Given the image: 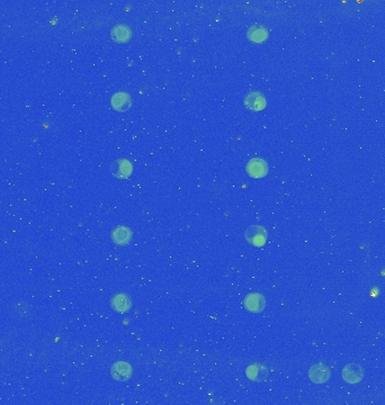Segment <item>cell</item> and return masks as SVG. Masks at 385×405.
Wrapping results in <instances>:
<instances>
[{
  "instance_id": "11",
  "label": "cell",
  "mask_w": 385,
  "mask_h": 405,
  "mask_svg": "<svg viewBox=\"0 0 385 405\" xmlns=\"http://www.w3.org/2000/svg\"><path fill=\"white\" fill-rule=\"evenodd\" d=\"M111 171L119 178H125L132 172V166L127 160H118L111 164Z\"/></svg>"
},
{
  "instance_id": "10",
  "label": "cell",
  "mask_w": 385,
  "mask_h": 405,
  "mask_svg": "<svg viewBox=\"0 0 385 405\" xmlns=\"http://www.w3.org/2000/svg\"><path fill=\"white\" fill-rule=\"evenodd\" d=\"M245 104L252 110H260L266 106V101L259 93H251L245 99Z\"/></svg>"
},
{
  "instance_id": "14",
  "label": "cell",
  "mask_w": 385,
  "mask_h": 405,
  "mask_svg": "<svg viewBox=\"0 0 385 405\" xmlns=\"http://www.w3.org/2000/svg\"><path fill=\"white\" fill-rule=\"evenodd\" d=\"M248 36L252 42H262L267 37V32L262 26H252L248 33Z\"/></svg>"
},
{
  "instance_id": "13",
  "label": "cell",
  "mask_w": 385,
  "mask_h": 405,
  "mask_svg": "<svg viewBox=\"0 0 385 405\" xmlns=\"http://www.w3.org/2000/svg\"><path fill=\"white\" fill-rule=\"evenodd\" d=\"M111 35L118 42H125V41L131 36V32L126 26L124 25H117L116 27L114 28L113 32H111Z\"/></svg>"
},
{
  "instance_id": "12",
  "label": "cell",
  "mask_w": 385,
  "mask_h": 405,
  "mask_svg": "<svg viewBox=\"0 0 385 405\" xmlns=\"http://www.w3.org/2000/svg\"><path fill=\"white\" fill-rule=\"evenodd\" d=\"M111 238L117 245H126L131 240V231L125 226H118L113 231Z\"/></svg>"
},
{
  "instance_id": "4",
  "label": "cell",
  "mask_w": 385,
  "mask_h": 405,
  "mask_svg": "<svg viewBox=\"0 0 385 405\" xmlns=\"http://www.w3.org/2000/svg\"><path fill=\"white\" fill-rule=\"evenodd\" d=\"M330 376H331L330 369L325 365H321V363L314 365L309 369V378L311 379L314 384H324L327 381H329Z\"/></svg>"
},
{
  "instance_id": "9",
  "label": "cell",
  "mask_w": 385,
  "mask_h": 405,
  "mask_svg": "<svg viewBox=\"0 0 385 405\" xmlns=\"http://www.w3.org/2000/svg\"><path fill=\"white\" fill-rule=\"evenodd\" d=\"M110 102L115 109L124 111L131 106V97L126 93H116L111 97Z\"/></svg>"
},
{
  "instance_id": "8",
  "label": "cell",
  "mask_w": 385,
  "mask_h": 405,
  "mask_svg": "<svg viewBox=\"0 0 385 405\" xmlns=\"http://www.w3.org/2000/svg\"><path fill=\"white\" fill-rule=\"evenodd\" d=\"M111 306L116 312L124 313L131 308L132 301L125 294H117L111 299Z\"/></svg>"
},
{
  "instance_id": "1",
  "label": "cell",
  "mask_w": 385,
  "mask_h": 405,
  "mask_svg": "<svg viewBox=\"0 0 385 405\" xmlns=\"http://www.w3.org/2000/svg\"><path fill=\"white\" fill-rule=\"evenodd\" d=\"M246 240L255 247H263L267 241L268 234L266 229L260 225H252L246 231Z\"/></svg>"
},
{
  "instance_id": "2",
  "label": "cell",
  "mask_w": 385,
  "mask_h": 405,
  "mask_svg": "<svg viewBox=\"0 0 385 405\" xmlns=\"http://www.w3.org/2000/svg\"><path fill=\"white\" fill-rule=\"evenodd\" d=\"M343 381L348 384H358L364 378L365 370L359 363H348L342 369Z\"/></svg>"
},
{
  "instance_id": "3",
  "label": "cell",
  "mask_w": 385,
  "mask_h": 405,
  "mask_svg": "<svg viewBox=\"0 0 385 405\" xmlns=\"http://www.w3.org/2000/svg\"><path fill=\"white\" fill-rule=\"evenodd\" d=\"M110 373L113 378L116 379L118 382H126L132 377L133 374V369L125 361H117L115 362L110 368Z\"/></svg>"
},
{
  "instance_id": "7",
  "label": "cell",
  "mask_w": 385,
  "mask_h": 405,
  "mask_svg": "<svg viewBox=\"0 0 385 405\" xmlns=\"http://www.w3.org/2000/svg\"><path fill=\"white\" fill-rule=\"evenodd\" d=\"M247 376L254 382H264L268 376V370L265 366L259 363H254L249 366L246 370Z\"/></svg>"
},
{
  "instance_id": "6",
  "label": "cell",
  "mask_w": 385,
  "mask_h": 405,
  "mask_svg": "<svg viewBox=\"0 0 385 405\" xmlns=\"http://www.w3.org/2000/svg\"><path fill=\"white\" fill-rule=\"evenodd\" d=\"M266 306V300L262 294L252 293L245 299V307L252 313H259Z\"/></svg>"
},
{
  "instance_id": "5",
  "label": "cell",
  "mask_w": 385,
  "mask_h": 405,
  "mask_svg": "<svg viewBox=\"0 0 385 405\" xmlns=\"http://www.w3.org/2000/svg\"><path fill=\"white\" fill-rule=\"evenodd\" d=\"M247 172L254 178H262L268 172V164L263 159H251L247 164Z\"/></svg>"
}]
</instances>
